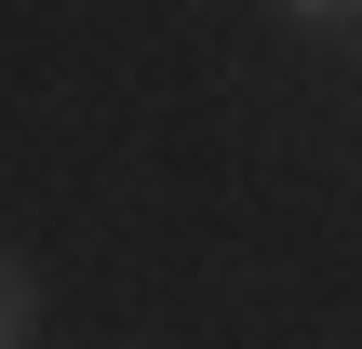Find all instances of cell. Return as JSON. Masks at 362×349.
<instances>
[{
	"mask_svg": "<svg viewBox=\"0 0 362 349\" xmlns=\"http://www.w3.org/2000/svg\"><path fill=\"white\" fill-rule=\"evenodd\" d=\"M27 336V282H13V269H0V349Z\"/></svg>",
	"mask_w": 362,
	"mask_h": 349,
	"instance_id": "cell-2",
	"label": "cell"
},
{
	"mask_svg": "<svg viewBox=\"0 0 362 349\" xmlns=\"http://www.w3.org/2000/svg\"><path fill=\"white\" fill-rule=\"evenodd\" d=\"M282 13H296V27H349L362 0H282Z\"/></svg>",
	"mask_w": 362,
	"mask_h": 349,
	"instance_id": "cell-1",
	"label": "cell"
}]
</instances>
